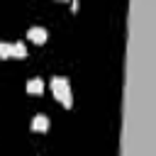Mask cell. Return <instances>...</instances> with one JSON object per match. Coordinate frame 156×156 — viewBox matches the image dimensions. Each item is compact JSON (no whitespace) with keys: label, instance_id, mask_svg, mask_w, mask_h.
Masks as SVG:
<instances>
[{"label":"cell","instance_id":"1","mask_svg":"<svg viewBox=\"0 0 156 156\" xmlns=\"http://www.w3.org/2000/svg\"><path fill=\"white\" fill-rule=\"evenodd\" d=\"M51 93H54V98H56L63 107H71V105H73V93H71L68 78L54 76V78H51Z\"/></svg>","mask_w":156,"mask_h":156},{"label":"cell","instance_id":"2","mask_svg":"<svg viewBox=\"0 0 156 156\" xmlns=\"http://www.w3.org/2000/svg\"><path fill=\"white\" fill-rule=\"evenodd\" d=\"M27 39H32L34 44H44V41L49 39V32H46L44 27H29V32H27Z\"/></svg>","mask_w":156,"mask_h":156},{"label":"cell","instance_id":"3","mask_svg":"<svg viewBox=\"0 0 156 156\" xmlns=\"http://www.w3.org/2000/svg\"><path fill=\"white\" fill-rule=\"evenodd\" d=\"M32 129L34 132H46L49 129V117L46 115H34L32 117Z\"/></svg>","mask_w":156,"mask_h":156},{"label":"cell","instance_id":"4","mask_svg":"<svg viewBox=\"0 0 156 156\" xmlns=\"http://www.w3.org/2000/svg\"><path fill=\"white\" fill-rule=\"evenodd\" d=\"M27 93H32V95H41V93H44V80H41V78H32V80L27 83Z\"/></svg>","mask_w":156,"mask_h":156},{"label":"cell","instance_id":"5","mask_svg":"<svg viewBox=\"0 0 156 156\" xmlns=\"http://www.w3.org/2000/svg\"><path fill=\"white\" fill-rule=\"evenodd\" d=\"M12 56H17V58H24V56H27V46H24L22 41L12 44Z\"/></svg>","mask_w":156,"mask_h":156},{"label":"cell","instance_id":"6","mask_svg":"<svg viewBox=\"0 0 156 156\" xmlns=\"http://www.w3.org/2000/svg\"><path fill=\"white\" fill-rule=\"evenodd\" d=\"M0 58H12V44H0Z\"/></svg>","mask_w":156,"mask_h":156},{"label":"cell","instance_id":"7","mask_svg":"<svg viewBox=\"0 0 156 156\" xmlns=\"http://www.w3.org/2000/svg\"><path fill=\"white\" fill-rule=\"evenodd\" d=\"M58 2H66V0H58Z\"/></svg>","mask_w":156,"mask_h":156}]
</instances>
